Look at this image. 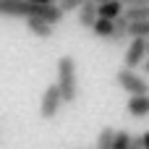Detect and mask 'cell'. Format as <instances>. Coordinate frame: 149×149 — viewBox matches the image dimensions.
<instances>
[{
	"label": "cell",
	"instance_id": "1",
	"mask_svg": "<svg viewBox=\"0 0 149 149\" xmlns=\"http://www.w3.org/2000/svg\"><path fill=\"white\" fill-rule=\"evenodd\" d=\"M58 89H60V97L65 105L76 102L79 97V81H76V60L71 55H63L58 58Z\"/></svg>",
	"mask_w": 149,
	"mask_h": 149
},
{
	"label": "cell",
	"instance_id": "2",
	"mask_svg": "<svg viewBox=\"0 0 149 149\" xmlns=\"http://www.w3.org/2000/svg\"><path fill=\"white\" fill-rule=\"evenodd\" d=\"M115 81L123 92H128V97H147L149 94V81L144 76H139L136 71H128V68H120L115 73Z\"/></svg>",
	"mask_w": 149,
	"mask_h": 149
},
{
	"label": "cell",
	"instance_id": "3",
	"mask_svg": "<svg viewBox=\"0 0 149 149\" xmlns=\"http://www.w3.org/2000/svg\"><path fill=\"white\" fill-rule=\"evenodd\" d=\"M65 102H63V97H60V89H58V84H50L45 92H42V102H39V118H45V120H52L58 113H60V107H63Z\"/></svg>",
	"mask_w": 149,
	"mask_h": 149
},
{
	"label": "cell",
	"instance_id": "4",
	"mask_svg": "<svg viewBox=\"0 0 149 149\" xmlns=\"http://www.w3.org/2000/svg\"><path fill=\"white\" fill-rule=\"evenodd\" d=\"M147 60V39H131V45L126 47V55H123V68L134 71L136 65H144Z\"/></svg>",
	"mask_w": 149,
	"mask_h": 149
},
{
	"label": "cell",
	"instance_id": "5",
	"mask_svg": "<svg viewBox=\"0 0 149 149\" xmlns=\"http://www.w3.org/2000/svg\"><path fill=\"white\" fill-rule=\"evenodd\" d=\"M97 18H100V13H97V3H94V0H86V3L79 8V26L92 29V26L97 24Z\"/></svg>",
	"mask_w": 149,
	"mask_h": 149
},
{
	"label": "cell",
	"instance_id": "6",
	"mask_svg": "<svg viewBox=\"0 0 149 149\" xmlns=\"http://www.w3.org/2000/svg\"><path fill=\"white\" fill-rule=\"evenodd\" d=\"M126 113H128L131 118H147L149 115V94L147 97H128Z\"/></svg>",
	"mask_w": 149,
	"mask_h": 149
},
{
	"label": "cell",
	"instance_id": "7",
	"mask_svg": "<svg viewBox=\"0 0 149 149\" xmlns=\"http://www.w3.org/2000/svg\"><path fill=\"white\" fill-rule=\"evenodd\" d=\"M123 10H126L123 0H115V3L97 5V13H100V18H107V21H115V18H120V16H123Z\"/></svg>",
	"mask_w": 149,
	"mask_h": 149
},
{
	"label": "cell",
	"instance_id": "8",
	"mask_svg": "<svg viewBox=\"0 0 149 149\" xmlns=\"http://www.w3.org/2000/svg\"><path fill=\"white\" fill-rule=\"evenodd\" d=\"M26 29H29L34 37H39V39H50L55 26H50V24L42 21V18H26Z\"/></svg>",
	"mask_w": 149,
	"mask_h": 149
},
{
	"label": "cell",
	"instance_id": "9",
	"mask_svg": "<svg viewBox=\"0 0 149 149\" xmlns=\"http://www.w3.org/2000/svg\"><path fill=\"white\" fill-rule=\"evenodd\" d=\"M113 24H115V31H113V39H110V42H113V45H126V39H128V18L120 16V18H115Z\"/></svg>",
	"mask_w": 149,
	"mask_h": 149
},
{
	"label": "cell",
	"instance_id": "10",
	"mask_svg": "<svg viewBox=\"0 0 149 149\" xmlns=\"http://www.w3.org/2000/svg\"><path fill=\"white\" fill-rule=\"evenodd\" d=\"M92 31L100 37V39H113V31H115V24L107 21V18H97V24L92 26Z\"/></svg>",
	"mask_w": 149,
	"mask_h": 149
},
{
	"label": "cell",
	"instance_id": "11",
	"mask_svg": "<svg viewBox=\"0 0 149 149\" xmlns=\"http://www.w3.org/2000/svg\"><path fill=\"white\" fill-rule=\"evenodd\" d=\"M113 141H115V128L105 126V128L100 131V136H97V144H94V149H113Z\"/></svg>",
	"mask_w": 149,
	"mask_h": 149
},
{
	"label": "cell",
	"instance_id": "12",
	"mask_svg": "<svg viewBox=\"0 0 149 149\" xmlns=\"http://www.w3.org/2000/svg\"><path fill=\"white\" fill-rule=\"evenodd\" d=\"M128 37L131 39H149V21L128 24Z\"/></svg>",
	"mask_w": 149,
	"mask_h": 149
},
{
	"label": "cell",
	"instance_id": "13",
	"mask_svg": "<svg viewBox=\"0 0 149 149\" xmlns=\"http://www.w3.org/2000/svg\"><path fill=\"white\" fill-rule=\"evenodd\" d=\"M84 3H86V0H58V8H60V13L65 16V13H71V10L79 13V8H81Z\"/></svg>",
	"mask_w": 149,
	"mask_h": 149
},
{
	"label": "cell",
	"instance_id": "14",
	"mask_svg": "<svg viewBox=\"0 0 149 149\" xmlns=\"http://www.w3.org/2000/svg\"><path fill=\"white\" fill-rule=\"evenodd\" d=\"M128 147H131V134H128V131H115L113 149H128Z\"/></svg>",
	"mask_w": 149,
	"mask_h": 149
},
{
	"label": "cell",
	"instance_id": "15",
	"mask_svg": "<svg viewBox=\"0 0 149 149\" xmlns=\"http://www.w3.org/2000/svg\"><path fill=\"white\" fill-rule=\"evenodd\" d=\"M128 149H144V141H141V134L139 136H131V147Z\"/></svg>",
	"mask_w": 149,
	"mask_h": 149
},
{
	"label": "cell",
	"instance_id": "16",
	"mask_svg": "<svg viewBox=\"0 0 149 149\" xmlns=\"http://www.w3.org/2000/svg\"><path fill=\"white\" fill-rule=\"evenodd\" d=\"M34 5H58V0H29Z\"/></svg>",
	"mask_w": 149,
	"mask_h": 149
},
{
	"label": "cell",
	"instance_id": "17",
	"mask_svg": "<svg viewBox=\"0 0 149 149\" xmlns=\"http://www.w3.org/2000/svg\"><path fill=\"white\" fill-rule=\"evenodd\" d=\"M141 141H144V149H149V131H144V134H141Z\"/></svg>",
	"mask_w": 149,
	"mask_h": 149
},
{
	"label": "cell",
	"instance_id": "18",
	"mask_svg": "<svg viewBox=\"0 0 149 149\" xmlns=\"http://www.w3.org/2000/svg\"><path fill=\"white\" fill-rule=\"evenodd\" d=\"M97 5H105V3H115V0H94Z\"/></svg>",
	"mask_w": 149,
	"mask_h": 149
},
{
	"label": "cell",
	"instance_id": "19",
	"mask_svg": "<svg viewBox=\"0 0 149 149\" xmlns=\"http://www.w3.org/2000/svg\"><path fill=\"white\" fill-rule=\"evenodd\" d=\"M144 73H149V60H144Z\"/></svg>",
	"mask_w": 149,
	"mask_h": 149
},
{
	"label": "cell",
	"instance_id": "20",
	"mask_svg": "<svg viewBox=\"0 0 149 149\" xmlns=\"http://www.w3.org/2000/svg\"><path fill=\"white\" fill-rule=\"evenodd\" d=\"M147 55H149V39H147Z\"/></svg>",
	"mask_w": 149,
	"mask_h": 149
},
{
	"label": "cell",
	"instance_id": "21",
	"mask_svg": "<svg viewBox=\"0 0 149 149\" xmlns=\"http://www.w3.org/2000/svg\"><path fill=\"white\" fill-rule=\"evenodd\" d=\"M81 149H89V147H81Z\"/></svg>",
	"mask_w": 149,
	"mask_h": 149
}]
</instances>
